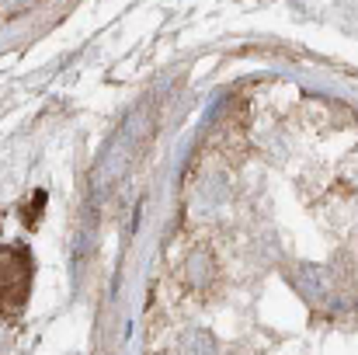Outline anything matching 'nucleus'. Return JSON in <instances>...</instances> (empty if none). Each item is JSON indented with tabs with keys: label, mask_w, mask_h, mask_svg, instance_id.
Returning a JSON list of instances; mask_svg holds the SVG:
<instances>
[{
	"label": "nucleus",
	"mask_w": 358,
	"mask_h": 355,
	"mask_svg": "<svg viewBox=\"0 0 358 355\" xmlns=\"http://www.w3.org/2000/svg\"><path fill=\"white\" fill-rule=\"evenodd\" d=\"M31 282V261L24 247H0V314H17Z\"/></svg>",
	"instance_id": "f257e3e1"
},
{
	"label": "nucleus",
	"mask_w": 358,
	"mask_h": 355,
	"mask_svg": "<svg viewBox=\"0 0 358 355\" xmlns=\"http://www.w3.org/2000/svg\"><path fill=\"white\" fill-rule=\"evenodd\" d=\"M289 279H292V289H296L306 303H313V307L331 303V272H327L324 265L299 261V265L289 272Z\"/></svg>",
	"instance_id": "f03ea898"
},
{
	"label": "nucleus",
	"mask_w": 358,
	"mask_h": 355,
	"mask_svg": "<svg viewBox=\"0 0 358 355\" xmlns=\"http://www.w3.org/2000/svg\"><path fill=\"white\" fill-rule=\"evenodd\" d=\"M178 355H220V345H216V338L209 331L195 328V331H188L178 342Z\"/></svg>",
	"instance_id": "7ed1b4c3"
},
{
	"label": "nucleus",
	"mask_w": 358,
	"mask_h": 355,
	"mask_svg": "<svg viewBox=\"0 0 358 355\" xmlns=\"http://www.w3.org/2000/svg\"><path fill=\"white\" fill-rule=\"evenodd\" d=\"M188 275H192V282H206V275H213V261H209L206 251H199V254L188 261Z\"/></svg>",
	"instance_id": "20e7f679"
}]
</instances>
